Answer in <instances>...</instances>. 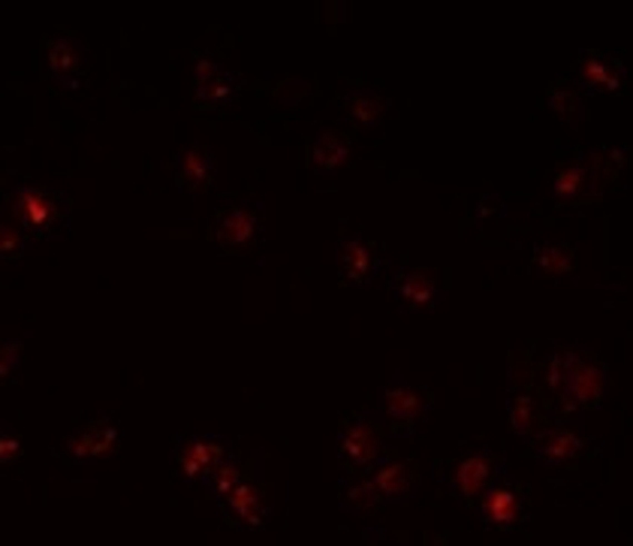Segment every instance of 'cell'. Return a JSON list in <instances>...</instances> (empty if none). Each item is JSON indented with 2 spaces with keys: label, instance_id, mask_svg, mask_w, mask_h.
<instances>
[{
  "label": "cell",
  "instance_id": "cell-1",
  "mask_svg": "<svg viewBox=\"0 0 633 546\" xmlns=\"http://www.w3.org/2000/svg\"><path fill=\"white\" fill-rule=\"evenodd\" d=\"M603 389H606V368L601 366V359H594L580 347H567V378L558 389L561 408L567 414L597 408L603 401Z\"/></svg>",
  "mask_w": 633,
  "mask_h": 546
},
{
  "label": "cell",
  "instance_id": "cell-2",
  "mask_svg": "<svg viewBox=\"0 0 633 546\" xmlns=\"http://www.w3.org/2000/svg\"><path fill=\"white\" fill-rule=\"evenodd\" d=\"M10 211L19 227L33 236H46V232H52L55 224L67 221V197L58 190L16 188Z\"/></svg>",
  "mask_w": 633,
  "mask_h": 546
},
{
  "label": "cell",
  "instance_id": "cell-3",
  "mask_svg": "<svg viewBox=\"0 0 633 546\" xmlns=\"http://www.w3.org/2000/svg\"><path fill=\"white\" fill-rule=\"evenodd\" d=\"M335 453H338V459H342L347 471H363V468H372L374 463H380L384 431H380L377 414H363L350 426H344L338 431Z\"/></svg>",
  "mask_w": 633,
  "mask_h": 546
},
{
  "label": "cell",
  "instance_id": "cell-4",
  "mask_svg": "<svg viewBox=\"0 0 633 546\" xmlns=\"http://www.w3.org/2000/svg\"><path fill=\"white\" fill-rule=\"evenodd\" d=\"M428 408H432V399H428L426 389L411 387L405 375H395L389 387L377 389V414L389 423L405 426V429L423 420Z\"/></svg>",
  "mask_w": 633,
  "mask_h": 546
},
{
  "label": "cell",
  "instance_id": "cell-5",
  "mask_svg": "<svg viewBox=\"0 0 633 546\" xmlns=\"http://www.w3.org/2000/svg\"><path fill=\"white\" fill-rule=\"evenodd\" d=\"M393 290L395 302L407 315H416V311H426L432 305H437L441 299V287H437V278L432 269H423V266H414V269H398L393 275Z\"/></svg>",
  "mask_w": 633,
  "mask_h": 546
},
{
  "label": "cell",
  "instance_id": "cell-6",
  "mask_svg": "<svg viewBox=\"0 0 633 546\" xmlns=\"http://www.w3.org/2000/svg\"><path fill=\"white\" fill-rule=\"evenodd\" d=\"M335 266L347 284L368 287L380 269V257H377L372 242H365L359 236H344L342 242L335 245Z\"/></svg>",
  "mask_w": 633,
  "mask_h": 546
},
{
  "label": "cell",
  "instance_id": "cell-7",
  "mask_svg": "<svg viewBox=\"0 0 633 546\" xmlns=\"http://www.w3.org/2000/svg\"><path fill=\"white\" fill-rule=\"evenodd\" d=\"M479 519L488 526L513 528L525 519V495L513 480H498V484L486 486V498L479 505Z\"/></svg>",
  "mask_w": 633,
  "mask_h": 546
},
{
  "label": "cell",
  "instance_id": "cell-8",
  "mask_svg": "<svg viewBox=\"0 0 633 546\" xmlns=\"http://www.w3.org/2000/svg\"><path fill=\"white\" fill-rule=\"evenodd\" d=\"M374 474L368 477L374 486V493L380 502H389V505H405L416 495L419 489V477H416L405 463L398 459H380V463L372 465Z\"/></svg>",
  "mask_w": 633,
  "mask_h": 546
},
{
  "label": "cell",
  "instance_id": "cell-9",
  "mask_svg": "<svg viewBox=\"0 0 633 546\" xmlns=\"http://www.w3.org/2000/svg\"><path fill=\"white\" fill-rule=\"evenodd\" d=\"M229 456L227 453V438L218 435H199V438H187L178 450V468L185 474L187 480H202L215 465Z\"/></svg>",
  "mask_w": 633,
  "mask_h": 546
},
{
  "label": "cell",
  "instance_id": "cell-10",
  "mask_svg": "<svg viewBox=\"0 0 633 546\" xmlns=\"http://www.w3.org/2000/svg\"><path fill=\"white\" fill-rule=\"evenodd\" d=\"M498 477V463H495V456L488 450H479L474 456H467L465 463L456 465V471L449 474V489L456 498H477L483 489H486L492 480Z\"/></svg>",
  "mask_w": 633,
  "mask_h": 546
},
{
  "label": "cell",
  "instance_id": "cell-11",
  "mask_svg": "<svg viewBox=\"0 0 633 546\" xmlns=\"http://www.w3.org/2000/svg\"><path fill=\"white\" fill-rule=\"evenodd\" d=\"M576 76L585 95H613L624 85V67L610 54L585 52L576 63Z\"/></svg>",
  "mask_w": 633,
  "mask_h": 546
},
{
  "label": "cell",
  "instance_id": "cell-12",
  "mask_svg": "<svg viewBox=\"0 0 633 546\" xmlns=\"http://www.w3.org/2000/svg\"><path fill=\"white\" fill-rule=\"evenodd\" d=\"M115 447H118V429L109 423V417H97L91 426H85L67 438V456L76 463L112 456Z\"/></svg>",
  "mask_w": 633,
  "mask_h": 546
},
{
  "label": "cell",
  "instance_id": "cell-13",
  "mask_svg": "<svg viewBox=\"0 0 633 546\" xmlns=\"http://www.w3.org/2000/svg\"><path fill=\"white\" fill-rule=\"evenodd\" d=\"M85 49L76 37H58L46 49V67L61 88H79L82 85Z\"/></svg>",
  "mask_w": 633,
  "mask_h": 546
},
{
  "label": "cell",
  "instance_id": "cell-14",
  "mask_svg": "<svg viewBox=\"0 0 633 546\" xmlns=\"http://www.w3.org/2000/svg\"><path fill=\"white\" fill-rule=\"evenodd\" d=\"M257 232H260V209H254V206H229L220 211L218 224H215V239L227 248L250 245Z\"/></svg>",
  "mask_w": 633,
  "mask_h": 546
},
{
  "label": "cell",
  "instance_id": "cell-15",
  "mask_svg": "<svg viewBox=\"0 0 633 546\" xmlns=\"http://www.w3.org/2000/svg\"><path fill=\"white\" fill-rule=\"evenodd\" d=\"M176 176L178 188L187 190V193H202V190L211 188V181H215V155H211V148H185L176 160Z\"/></svg>",
  "mask_w": 633,
  "mask_h": 546
},
{
  "label": "cell",
  "instance_id": "cell-16",
  "mask_svg": "<svg viewBox=\"0 0 633 546\" xmlns=\"http://www.w3.org/2000/svg\"><path fill=\"white\" fill-rule=\"evenodd\" d=\"M194 79H197V100L202 106L227 103L229 97L236 95V88H239L236 76L224 70V67L211 61V58H199Z\"/></svg>",
  "mask_w": 633,
  "mask_h": 546
},
{
  "label": "cell",
  "instance_id": "cell-17",
  "mask_svg": "<svg viewBox=\"0 0 633 546\" xmlns=\"http://www.w3.org/2000/svg\"><path fill=\"white\" fill-rule=\"evenodd\" d=\"M552 193L564 202H580V200H594V197H601L589 158L576 160V163H571V167L561 169L558 179H555V185H552Z\"/></svg>",
  "mask_w": 633,
  "mask_h": 546
},
{
  "label": "cell",
  "instance_id": "cell-18",
  "mask_svg": "<svg viewBox=\"0 0 633 546\" xmlns=\"http://www.w3.org/2000/svg\"><path fill=\"white\" fill-rule=\"evenodd\" d=\"M582 450V438L571 429H546L534 435V456L543 465H564L576 459Z\"/></svg>",
  "mask_w": 633,
  "mask_h": 546
},
{
  "label": "cell",
  "instance_id": "cell-19",
  "mask_svg": "<svg viewBox=\"0 0 633 546\" xmlns=\"http://www.w3.org/2000/svg\"><path fill=\"white\" fill-rule=\"evenodd\" d=\"M227 505H229V510L236 514V519H239L241 526H250V528L266 526V516H269V510H266V502H263L260 486L241 480V484L229 493Z\"/></svg>",
  "mask_w": 633,
  "mask_h": 546
},
{
  "label": "cell",
  "instance_id": "cell-20",
  "mask_svg": "<svg viewBox=\"0 0 633 546\" xmlns=\"http://www.w3.org/2000/svg\"><path fill=\"white\" fill-rule=\"evenodd\" d=\"M507 410L513 431H516L520 438H534V435L546 426V414H543L541 405H537L534 396H528V393H513L507 399Z\"/></svg>",
  "mask_w": 633,
  "mask_h": 546
},
{
  "label": "cell",
  "instance_id": "cell-21",
  "mask_svg": "<svg viewBox=\"0 0 633 546\" xmlns=\"http://www.w3.org/2000/svg\"><path fill=\"white\" fill-rule=\"evenodd\" d=\"M350 160V148L344 142L335 130H323L320 137L314 139L311 146V167L317 172H335Z\"/></svg>",
  "mask_w": 633,
  "mask_h": 546
},
{
  "label": "cell",
  "instance_id": "cell-22",
  "mask_svg": "<svg viewBox=\"0 0 633 546\" xmlns=\"http://www.w3.org/2000/svg\"><path fill=\"white\" fill-rule=\"evenodd\" d=\"M344 103L350 109V118H354L356 125L374 127L386 116L389 100L377 95V91H372V88H359V91H350V95L344 97Z\"/></svg>",
  "mask_w": 633,
  "mask_h": 546
},
{
  "label": "cell",
  "instance_id": "cell-23",
  "mask_svg": "<svg viewBox=\"0 0 633 546\" xmlns=\"http://www.w3.org/2000/svg\"><path fill=\"white\" fill-rule=\"evenodd\" d=\"M245 477H241V468L239 463L233 459V456H224L211 471L202 477V486H206L208 493H211V498H218V502H227L229 493L236 489V486L241 484Z\"/></svg>",
  "mask_w": 633,
  "mask_h": 546
},
{
  "label": "cell",
  "instance_id": "cell-24",
  "mask_svg": "<svg viewBox=\"0 0 633 546\" xmlns=\"http://www.w3.org/2000/svg\"><path fill=\"white\" fill-rule=\"evenodd\" d=\"M550 109L561 118V121H567L573 130L585 121V106H582L580 88H571V85H558V88H552Z\"/></svg>",
  "mask_w": 633,
  "mask_h": 546
},
{
  "label": "cell",
  "instance_id": "cell-25",
  "mask_svg": "<svg viewBox=\"0 0 633 546\" xmlns=\"http://www.w3.org/2000/svg\"><path fill=\"white\" fill-rule=\"evenodd\" d=\"M534 266L543 275H571L573 269V248L571 245H541L534 254Z\"/></svg>",
  "mask_w": 633,
  "mask_h": 546
},
{
  "label": "cell",
  "instance_id": "cell-26",
  "mask_svg": "<svg viewBox=\"0 0 633 546\" xmlns=\"http://www.w3.org/2000/svg\"><path fill=\"white\" fill-rule=\"evenodd\" d=\"M28 245H31V236L24 227H16V224L0 227V257L3 260H19L21 254L28 251Z\"/></svg>",
  "mask_w": 633,
  "mask_h": 546
},
{
  "label": "cell",
  "instance_id": "cell-27",
  "mask_svg": "<svg viewBox=\"0 0 633 546\" xmlns=\"http://www.w3.org/2000/svg\"><path fill=\"white\" fill-rule=\"evenodd\" d=\"M380 502L377 493H374L372 480L365 477V480H356V484H347L344 486V507L347 510H354V514H363L368 507H374Z\"/></svg>",
  "mask_w": 633,
  "mask_h": 546
},
{
  "label": "cell",
  "instance_id": "cell-28",
  "mask_svg": "<svg viewBox=\"0 0 633 546\" xmlns=\"http://www.w3.org/2000/svg\"><path fill=\"white\" fill-rule=\"evenodd\" d=\"M564 378H567V350H561V354H552L546 359V387L552 393H558L564 387Z\"/></svg>",
  "mask_w": 633,
  "mask_h": 546
},
{
  "label": "cell",
  "instance_id": "cell-29",
  "mask_svg": "<svg viewBox=\"0 0 633 546\" xmlns=\"http://www.w3.org/2000/svg\"><path fill=\"white\" fill-rule=\"evenodd\" d=\"M19 357H21V341H7L3 350H0V380H12L16 375V366H19Z\"/></svg>",
  "mask_w": 633,
  "mask_h": 546
},
{
  "label": "cell",
  "instance_id": "cell-30",
  "mask_svg": "<svg viewBox=\"0 0 633 546\" xmlns=\"http://www.w3.org/2000/svg\"><path fill=\"white\" fill-rule=\"evenodd\" d=\"M19 453H21V438L10 429V426H3V429H0V463L12 465L19 459Z\"/></svg>",
  "mask_w": 633,
  "mask_h": 546
}]
</instances>
